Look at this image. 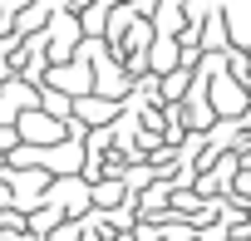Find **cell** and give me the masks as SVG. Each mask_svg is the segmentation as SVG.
I'll use <instances>...</instances> for the list:
<instances>
[{
    "label": "cell",
    "instance_id": "5b68a950",
    "mask_svg": "<svg viewBox=\"0 0 251 241\" xmlns=\"http://www.w3.org/2000/svg\"><path fill=\"white\" fill-rule=\"evenodd\" d=\"M69 118L79 128H108V118H118V103H108V98H74Z\"/></svg>",
    "mask_w": 251,
    "mask_h": 241
},
{
    "label": "cell",
    "instance_id": "277c9868",
    "mask_svg": "<svg viewBox=\"0 0 251 241\" xmlns=\"http://www.w3.org/2000/svg\"><path fill=\"white\" fill-rule=\"evenodd\" d=\"M241 103H246V89L241 84H231L226 74H217V59H212V118L222 113V118H241Z\"/></svg>",
    "mask_w": 251,
    "mask_h": 241
},
{
    "label": "cell",
    "instance_id": "8992f818",
    "mask_svg": "<svg viewBox=\"0 0 251 241\" xmlns=\"http://www.w3.org/2000/svg\"><path fill=\"white\" fill-rule=\"evenodd\" d=\"M123 197H128L123 177H99V182H89V202H94L99 212H113V207H123Z\"/></svg>",
    "mask_w": 251,
    "mask_h": 241
},
{
    "label": "cell",
    "instance_id": "7a4b0ae2",
    "mask_svg": "<svg viewBox=\"0 0 251 241\" xmlns=\"http://www.w3.org/2000/svg\"><path fill=\"white\" fill-rule=\"evenodd\" d=\"M45 89H54V94H64V98H89V94H94V69L79 64V59L50 64V69H45Z\"/></svg>",
    "mask_w": 251,
    "mask_h": 241
},
{
    "label": "cell",
    "instance_id": "3957f363",
    "mask_svg": "<svg viewBox=\"0 0 251 241\" xmlns=\"http://www.w3.org/2000/svg\"><path fill=\"white\" fill-rule=\"evenodd\" d=\"M40 202H50L64 221H74V217L89 207V182H84V177H59V182H50V187L40 192Z\"/></svg>",
    "mask_w": 251,
    "mask_h": 241
},
{
    "label": "cell",
    "instance_id": "ba28073f",
    "mask_svg": "<svg viewBox=\"0 0 251 241\" xmlns=\"http://www.w3.org/2000/svg\"><path fill=\"white\" fill-rule=\"evenodd\" d=\"M226 241H231V236H226Z\"/></svg>",
    "mask_w": 251,
    "mask_h": 241
},
{
    "label": "cell",
    "instance_id": "6da1fadb",
    "mask_svg": "<svg viewBox=\"0 0 251 241\" xmlns=\"http://www.w3.org/2000/svg\"><path fill=\"white\" fill-rule=\"evenodd\" d=\"M15 133H20V148H54L69 138V118L59 123L40 108H25V113H15Z\"/></svg>",
    "mask_w": 251,
    "mask_h": 241
},
{
    "label": "cell",
    "instance_id": "52a82bcc",
    "mask_svg": "<svg viewBox=\"0 0 251 241\" xmlns=\"http://www.w3.org/2000/svg\"><path fill=\"white\" fill-rule=\"evenodd\" d=\"M99 5H118V0H99Z\"/></svg>",
    "mask_w": 251,
    "mask_h": 241
}]
</instances>
